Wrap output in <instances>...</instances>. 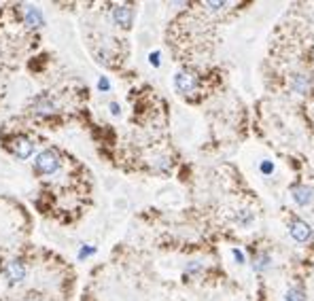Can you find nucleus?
Returning a JSON list of instances; mask_svg holds the SVG:
<instances>
[{
	"instance_id": "1",
	"label": "nucleus",
	"mask_w": 314,
	"mask_h": 301,
	"mask_svg": "<svg viewBox=\"0 0 314 301\" xmlns=\"http://www.w3.org/2000/svg\"><path fill=\"white\" fill-rule=\"evenodd\" d=\"M34 168L39 174H55L60 168V155L55 153L53 148H47L43 153L36 155V162H34Z\"/></svg>"
},
{
	"instance_id": "2",
	"label": "nucleus",
	"mask_w": 314,
	"mask_h": 301,
	"mask_svg": "<svg viewBox=\"0 0 314 301\" xmlns=\"http://www.w3.org/2000/svg\"><path fill=\"white\" fill-rule=\"evenodd\" d=\"M197 85V79H195V74L193 72H189V70H178L174 74V89L178 93H183V96H189Z\"/></svg>"
},
{
	"instance_id": "3",
	"label": "nucleus",
	"mask_w": 314,
	"mask_h": 301,
	"mask_svg": "<svg viewBox=\"0 0 314 301\" xmlns=\"http://www.w3.org/2000/svg\"><path fill=\"white\" fill-rule=\"evenodd\" d=\"M289 236H291L295 242L303 244V242H308V240L312 238V227H310L306 221L293 219V221L289 223Z\"/></svg>"
},
{
	"instance_id": "4",
	"label": "nucleus",
	"mask_w": 314,
	"mask_h": 301,
	"mask_svg": "<svg viewBox=\"0 0 314 301\" xmlns=\"http://www.w3.org/2000/svg\"><path fill=\"white\" fill-rule=\"evenodd\" d=\"M32 150H34V144H32V140L30 138H26V136H15L11 140V153L15 157H20V159H28L32 155Z\"/></svg>"
},
{
	"instance_id": "5",
	"label": "nucleus",
	"mask_w": 314,
	"mask_h": 301,
	"mask_svg": "<svg viewBox=\"0 0 314 301\" xmlns=\"http://www.w3.org/2000/svg\"><path fill=\"white\" fill-rule=\"evenodd\" d=\"M291 200L301 206V208H306V206H310L314 202V189L308 185H297L291 189Z\"/></svg>"
},
{
	"instance_id": "6",
	"label": "nucleus",
	"mask_w": 314,
	"mask_h": 301,
	"mask_svg": "<svg viewBox=\"0 0 314 301\" xmlns=\"http://www.w3.org/2000/svg\"><path fill=\"white\" fill-rule=\"evenodd\" d=\"M113 22H115L119 28H132V22H134V9L128 5H119L113 9Z\"/></svg>"
},
{
	"instance_id": "7",
	"label": "nucleus",
	"mask_w": 314,
	"mask_h": 301,
	"mask_svg": "<svg viewBox=\"0 0 314 301\" xmlns=\"http://www.w3.org/2000/svg\"><path fill=\"white\" fill-rule=\"evenodd\" d=\"M5 276L7 280L11 282V284H20V282L26 278V265L22 261H9L7 263V267H5Z\"/></svg>"
},
{
	"instance_id": "8",
	"label": "nucleus",
	"mask_w": 314,
	"mask_h": 301,
	"mask_svg": "<svg viewBox=\"0 0 314 301\" xmlns=\"http://www.w3.org/2000/svg\"><path fill=\"white\" fill-rule=\"evenodd\" d=\"M291 89L299 96H310V91L314 89V83L308 74H293L291 77Z\"/></svg>"
},
{
	"instance_id": "9",
	"label": "nucleus",
	"mask_w": 314,
	"mask_h": 301,
	"mask_svg": "<svg viewBox=\"0 0 314 301\" xmlns=\"http://www.w3.org/2000/svg\"><path fill=\"white\" fill-rule=\"evenodd\" d=\"M24 22L28 28L32 30H39V28L45 26V17H43V11L39 7H26V13H24Z\"/></svg>"
},
{
	"instance_id": "10",
	"label": "nucleus",
	"mask_w": 314,
	"mask_h": 301,
	"mask_svg": "<svg viewBox=\"0 0 314 301\" xmlns=\"http://www.w3.org/2000/svg\"><path fill=\"white\" fill-rule=\"evenodd\" d=\"M32 110L36 115H51V112L58 110V104L51 100V96H39L32 102Z\"/></svg>"
},
{
	"instance_id": "11",
	"label": "nucleus",
	"mask_w": 314,
	"mask_h": 301,
	"mask_svg": "<svg viewBox=\"0 0 314 301\" xmlns=\"http://www.w3.org/2000/svg\"><path fill=\"white\" fill-rule=\"evenodd\" d=\"M282 301H306V290H303V286H299V284H293L287 288Z\"/></svg>"
},
{
	"instance_id": "12",
	"label": "nucleus",
	"mask_w": 314,
	"mask_h": 301,
	"mask_svg": "<svg viewBox=\"0 0 314 301\" xmlns=\"http://www.w3.org/2000/svg\"><path fill=\"white\" fill-rule=\"evenodd\" d=\"M270 263H272V259H270L268 252H259V255L253 259V269L257 271V274H261V271L270 269Z\"/></svg>"
},
{
	"instance_id": "13",
	"label": "nucleus",
	"mask_w": 314,
	"mask_h": 301,
	"mask_svg": "<svg viewBox=\"0 0 314 301\" xmlns=\"http://www.w3.org/2000/svg\"><path fill=\"white\" fill-rule=\"evenodd\" d=\"M236 223H238V225H242V227L251 225V223H253V212H249V210L238 212V214H236Z\"/></svg>"
},
{
	"instance_id": "14",
	"label": "nucleus",
	"mask_w": 314,
	"mask_h": 301,
	"mask_svg": "<svg viewBox=\"0 0 314 301\" xmlns=\"http://www.w3.org/2000/svg\"><path fill=\"white\" fill-rule=\"evenodd\" d=\"M204 271V265L199 261H191V263H187V267H185V274H193V276H197V274H202Z\"/></svg>"
},
{
	"instance_id": "15",
	"label": "nucleus",
	"mask_w": 314,
	"mask_h": 301,
	"mask_svg": "<svg viewBox=\"0 0 314 301\" xmlns=\"http://www.w3.org/2000/svg\"><path fill=\"white\" fill-rule=\"evenodd\" d=\"M96 252V246H89V244H83V248L79 250V259L83 261V259H87L89 255H93Z\"/></svg>"
},
{
	"instance_id": "16",
	"label": "nucleus",
	"mask_w": 314,
	"mask_h": 301,
	"mask_svg": "<svg viewBox=\"0 0 314 301\" xmlns=\"http://www.w3.org/2000/svg\"><path fill=\"white\" fill-rule=\"evenodd\" d=\"M155 170L168 172V170H170V162H168L166 157H159V159H155Z\"/></svg>"
},
{
	"instance_id": "17",
	"label": "nucleus",
	"mask_w": 314,
	"mask_h": 301,
	"mask_svg": "<svg viewBox=\"0 0 314 301\" xmlns=\"http://www.w3.org/2000/svg\"><path fill=\"white\" fill-rule=\"evenodd\" d=\"M206 7H208V11H211V13H219L221 9L227 7V3H206Z\"/></svg>"
},
{
	"instance_id": "18",
	"label": "nucleus",
	"mask_w": 314,
	"mask_h": 301,
	"mask_svg": "<svg viewBox=\"0 0 314 301\" xmlns=\"http://www.w3.org/2000/svg\"><path fill=\"white\" fill-rule=\"evenodd\" d=\"M259 170H261L263 174H268V176H270V174L274 172V164H272V162H263V164L259 166Z\"/></svg>"
},
{
	"instance_id": "19",
	"label": "nucleus",
	"mask_w": 314,
	"mask_h": 301,
	"mask_svg": "<svg viewBox=\"0 0 314 301\" xmlns=\"http://www.w3.org/2000/svg\"><path fill=\"white\" fill-rule=\"evenodd\" d=\"M98 89H100V91H109V89H111V83H109L107 77H100V81H98Z\"/></svg>"
},
{
	"instance_id": "20",
	"label": "nucleus",
	"mask_w": 314,
	"mask_h": 301,
	"mask_svg": "<svg viewBox=\"0 0 314 301\" xmlns=\"http://www.w3.org/2000/svg\"><path fill=\"white\" fill-rule=\"evenodd\" d=\"M232 255H234L236 263H244V257H242V252H240V250H238V248H234V250H232Z\"/></svg>"
},
{
	"instance_id": "21",
	"label": "nucleus",
	"mask_w": 314,
	"mask_h": 301,
	"mask_svg": "<svg viewBox=\"0 0 314 301\" xmlns=\"http://www.w3.org/2000/svg\"><path fill=\"white\" fill-rule=\"evenodd\" d=\"M149 60H151V64H153V66H159V51H153V53H151Z\"/></svg>"
},
{
	"instance_id": "22",
	"label": "nucleus",
	"mask_w": 314,
	"mask_h": 301,
	"mask_svg": "<svg viewBox=\"0 0 314 301\" xmlns=\"http://www.w3.org/2000/svg\"><path fill=\"white\" fill-rule=\"evenodd\" d=\"M109 108H111V112H113V115H115V117H117L119 112H121V108H119V104H117V102H111V106H109Z\"/></svg>"
},
{
	"instance_id": "23",
	"label": "nucleus",
	"mask_w": 314,
	"mask_h": 301,
	"mask_svg": "<svg viewBox=\"0 0 314 301\" xmlns=\"http://www.w3.org/2000/svg\"><path fill=\"white\" fill-rule=\"evenodd\" d=\"M26 301H41V299L36 297V295H28V297H26Z\"/></svg>"
}]
</instances>
